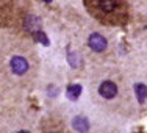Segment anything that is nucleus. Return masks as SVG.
I'll use <instances>...</instances> for the list:
<instances>
[{
  "label": "nucleus",
  "instance_id": "7",
  "mask_svg": "<svg viewBox=\"0 0 147 133\" xmlns=\"http://www.w3.org/2000/svg\"><path fill=\"white\" fill-rule=\"evenodd\" d=\"M80 94H82V86L80 85H71L67 88V91H66V96L71 100H77L80 97Z\"/></svg>",
  "mask_w": 147,
  "mask_h": 133
},
{
  "label": "nucleus",
  "instance_id": "6",
  "mask_svg": "<svg viewBox=\"0 0 147 133\" xmlns=\"http://www.w3.org/2000/svg\"><path fill=\"white\" fill-rule=\"evenodd\" d=\"M97 6L100 8V11L110 14L117 8V0H97Z\"/></svg>",
  "mask_w": 147,
  "mask_h": 133
},
{
  "label": "nucleus",
  "instance_id": "9",
  "mask_svg": "<svg viewBox=\"0 0 147 133\" xmlns=\"http://www.w3.org/2000/svg\"><path fill=\"white\" fill-rule=\"evenodd\" d=\"M33 38L38 41V43H41L42 45H49V38L45 36V33L42 30H39V31H36V33H33Z\"/></svg>",
  "mask_w": 147,
  "mask_h": 133
},
{
  "label": "nucleus",
  "instance_id": "1",
  "mask_svg": "<svg viewBox=\"0 0 147 133\" xmlns=\"http://www.w3.org/2000/svg\"><path fill=\"white\" fill-rule=\"evenodd\" d=\"M88 45L94 52H103L107 49V39L99 33H92L88 39Z\"/></svg>",
  "mask_w": 147,
  "mask_h": 133
},
{
  "label": "nucleus",
  "instance_id": "5",
  "mask_svg": "<svg viewBox=\"0 0 147 133\" xmlns=\"http://www.w3.org/2000/svg\"><path fill=\"white\" fill-rule=\"evenodd\" d=\"M72 127L75 128L77 132H80V133H86V132L89 130V122H88V119H86V117L77 116L72 121Z\"/></svg>",
  "mask_w": 147,
  "mask_h": 133
},
{
  "label": "nucleus",
  "instance_id": "11",
  "mask_svg": "<svg viewBox=\"0 0 147 133\" xmlns=\"http://www.w3.org/2000/svg\"><path fill=\"white\" fill-rule=\"evenodd\" d=\"M19 133H28V132H24V130H22V132H19Z\"/></svg>",
  "mask_w": 147,
  "mask_h": 133
},
{
  "label": "nucleus",
  "instance_id": "2",
  "mask_svg": "<svg viewBox=\"0 0 147 133\" xmlns=\"http://www.w3.org/2000/svg\"><path fill=\"white\" fill-rule=\"evenodd\" d=\"M11 69L17 75H22L28 71V61L22 57H14L11 59Z\"/></svg>",
  "mask_w": 147,
  "mask_h": 133
},
{
  "label": "nucleus",
  "instance_id": "4",
  "mask_svg": "<svg viewBox=\"0 0 147 133\" xmlns=\"http://www.w3.org/2000/svg\"><path fill=\"white\" fill-rule=\"evenodd\" d=\"M24 28L27 31H30V33H36V31H39L41 28V19L38 16L34 14H28L24 19Z\"/></svg>",
  "mask_w": 147,
  "mask_h": 133
},
{
  "label": "nucleus",
  "instance_id": "8",
  "mask_svg": "<svg viewBox=\"0 0 147 133\" xmlns=\"http://www.w3.org/2000/svg\"><path fill=\"white\" fill-rule=\"evenodd\" d=\"M135 91H136V99H138V102L142 103L147 99V86L142 85V83H138L135 86Z\"/></svg>",
  "mask_w": 147,
  "mask_h": 133
},
{
  "label": "nucleus",
  "instance_id": "10",
  "mask_svg": "<svg viewBox=\"0 0 147 133\" xmlns=\"http://www.w3.org/2000/svg\"><path fill=\"white\" fill-rule=\"evenodd\" d=\"M44 2H45V3H50V2H52V0H44Z\"/></svg>",
  "mask_w": 147,
  "mask_h": 133
},
{
  "label": "nucleus",
  "instance_id": "3",
  "mask_svg": "<svg viewBox=\"0 0 147 133\" xmlns=\"http://www.w3.org/2000/svg\"><path fill=\"white\" fill-rule=\"evenodd\" d=\"M99 92L102 97H105V99H113L117 94V86L114 85L113 82H103L102 85L99 86Z\"/></svg>",
  "mask_w": 147,
  "mask_h": 133
}]
</instances>
